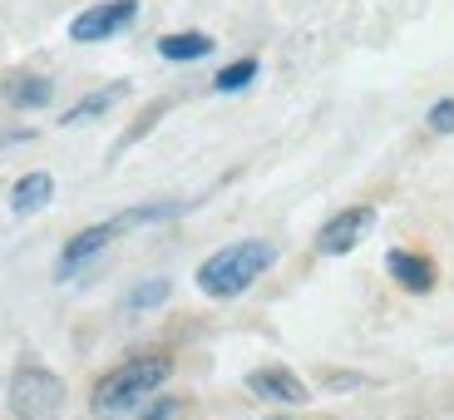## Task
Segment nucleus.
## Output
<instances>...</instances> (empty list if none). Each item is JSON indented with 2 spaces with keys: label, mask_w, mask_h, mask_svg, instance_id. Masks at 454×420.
Masks as SVG:
<instances>
[{
  "label": "nucleus",
  "mask_w": 454,
  "mask_h": 420,
  "mask_svg": "<svg viewBox=\"0 0 454 420\" xmlns=\"http://www.w3.org/2000/svg\"><path fill=\"white\" fill-rule=\"evenodd\" d=\"M326 386H336V391H351V386H361L356 376H326Z\"/></svg>",
  "instance_id": "nucleus-19"
},
{
  "label": "nucleus",
  "mask_w": 454,
  "mask_h": 420,
  "mask_svg": "<svg viewBox=\"0 0 454 420\" xmlns=\"http://www.w3.org/2000/svg\"><path fill=\"white\" fill-rule=\"evenodd\" d=\"M188 213L183 203H138V208H124L119 218H109L114 233H134V227H148V223H168V218Z\"/></svg>",
  "instance_id": "nucleus-13"
},
{
  "label": "nucleus",
  "mask_w": 454,
  "mask_h": 420,
  "mask_svg": "<svg viewBox=\"0 0 454 420\" xmlns=\"http://www.w3.org/2000/svg\"><path fill=\"white\" fill-rule=\"evenodd\" d=\"M386 273L395 277V287H405V292H415V297H425L434 282H440V267L415 248H390L386 252Z\"/></svg>",
  "instance_id": "nucleus-8"
},
{
  "label": "nucleus",
  "mask_w": 454,
  "mask_h": 420,
  "mask_svg": "<svg viewBox=\"0 0 454 420\" xmlns=\"http://www.w3.org/2000/svg\"><path fill=\"white\" fill-rule=\"evenodd\" d=\"M65 381H59L50 366L30 361L25 356L20 366L11 371V386H5V410H11L15 420H59L65 416Z\"/></svg>",
  "instance_id": "nucleus-3"
},
{
  "label": "nucleus",
  "mask_w": 454,
  "mask_h": 420,
  "mask_svg": "<svg viewBox=\"0 0 454 420\" xmlns=\"http://www.w3.org/2000/svg\"><path fill=\"white\" fill-rule=\"evenodd\" d=\"M371 227H375V208L371 203L340 208V213H331L326 223L317 227V252H321V258H346L351 248H361V242H365Z\"/></svg>",
  "instance_id": "nucleus-5"
},
{
  "label": "nucleus",
  "mask_w": 454,
  "mask_h": 420,
  "mask_svg": "<svg viewBox=\"0 0 454 420\" xmlns=\"http://www.w3.org/2000/svg\"><path fill=\"white\" fill-rule=\"evenodd\" d=\"M138 25V0H99L90 11H80L69 20V40L74 45H99V40H114Z\"/></svg>",
  "instance_id": "nucleus-4"
},
{
  "label": "nucleus",
  "mask_w": 454,
  "mask_h": 420,
  "mask_svg": "<svg viewBox=\"0 0 454 420\" xmlns=\"http://www.w3.org/2000/svg\"><path fill=\"white\" fill-rule=\"evenodd\" d=\"M425 119H430V129H434V134H454V99L430 104V114H425Z\"/></svg>",
  "instance_id": "nucleus-18"
},
{
  "label": "nucleus",
  "mask_w": 454,
  "mask_h": 420,
  "mask_svg": "<svg viewBox=\"0 0 454 420\" xmlns=\"http://www.w3.org/2000/svg\"><path fill=\"white\" fill-rule=\"evenodd\" d=\"M50 198H55V173L30 169V173H20V178H15V188H11V213L15 218H30V213H40Z\"/></svg>",
  "instance_id": "nucleus-9"
},
{
  "label": "nucleus",
  "mask_w": 454,
  "mask_h": 420,
  "mask_svg": "<svg viewBox=\"0 0 454 420\" xmlns=\"http://www.w3.org/2000/svg\"><path fill=\"white\" fill-rule=\"evenodd\" d=\"M124 90H129L124 80H114V84H104V90L84 94V99H74L65 114H59V124H65V129H74V124H84V119H99V114H109L114 104L124 99Z\"/></svg>",
  "instance_id": "nucleus-12"
},
{
  "label": "nucleus",
  "mask_w": 454,
  "mask_h": 420,
  "mask_svg": "<svg viewBox=\"0 0 454 420\" xmlns=\"http://www.w3.org/2000/svg\"><path fill=\"white\" fill-rule=\"evenodd\" d=\"M267 420H292V416H267Z\"/></svg>",
  "instance_id": "nucleus-20"
},
{
  "label": "nucleus",
  "mask_w": 454,
  "mask_h": 420,
  "mask_svg": "<svg viewBox=\"0 0 454 420\" xmlns=\"http://www.w3.org/2000/svg\"><path fill=\"white\" fill-rule=\"evenodd\" d=\"M0 99L11 104V109H45L55 99V84L45 75H11V80L0 84Z\"/></svg>",
  "instance_id": "nucleus-11"
},
{
  "label": "nucleus",
  "mask_w": 454,
  "mask_h": 420,
  "mask_svg": "<svg viewBox=\"0 0 454 420\" xmlns=\"http://www.w3.org/2000/svg\"><path fill=\"white\" fill-rule=\"evenodd\" d=\"M277 267V248L267 238H242V242H227V248H217L213 258L198 262V292L213 297V302H232V297H242L252 282H257L262 273H272Z\"/></svg>",
  "instance_id": "nucleus-2"
},
{
  "label": "nucleus",
  "mask_w": 454,
  "mask_h": 420,
  "mask_svg": "<svg viewBox=\"0 0 454 420\" xmlns=\"http://www.w3.org/2000/svg\"><path fill=\"white\" fill-rule=\"evenodd\" d=\"M168 292H173L168 277H144V282L124 297V312H153V307H163V302H168Z\"/></svg>",
  "instance_id": "nucleus-15"
},
{
  "label": "nucleus",
  "mask_w": 454,
  "mask_h": 420,
  "mask_svg": "<svg viewBox=\"0 0 454 420\" xmlns=\"http://www.w3.org/2000/svg\"><path fill=\"white\" fill-rule=\"evenodd\" d=\"M247 391L257 400H272V406H307L311 400V386L292 371V366H262V371H252Z\"/></svg>",
  "instance_id": "nucleus-6"
},
{
  "label": "nucleus",
  "mask_w": 454,
  "mask_h": 420,
  "mask_svg": "<svg viewBox=\"0 0 454 420\" xmlns=\"http://www.w3.org/2000/svg\"><path fill=\"white\" fill-rule=\"evenodd\" d=\"M159 59L168 65H198L203 55H213V35L203 30H173V35H159Z\"/></svg>",
  "instance_id": "nucleus-10"
},
{
  "label": "nucleus",
  "mask_w": 454,
  "mask_h": 420,
  "mask_svg": "<svg viewBox=\"0 0 454 420\" xmlns=\"http://www.w3.org/2000/svg\"><path fill=\"white\" fill-rule=\"evenodd\" d=\"M114 238H119V233H114V223H109V218H104V223H94V227H80V233H74V238L65 242V252H59L55 277H59V282H69L74 273H84V267H90V262L99 258V252L109 248Z\"/></svg>",
  "instance_id": "nucleus-7"
},
{
  "label": "nucleus",
  "mask_w": 454,
  "mask_h": 420,
  "mask_svg": "<svg viewBox=\"0 0 454 420\" xmlns=\"http://www.w3.org/2000/svg\"><path fill=\"white\" fill-rule=\"evenodd\" d=\"M257 55H242V59H232V65H223V69H217V75H213V90L217 94H238V90H247V84L252 80H257Z\"/></svg>",
  "instance_id": "nucleus-14"
},
{
  "label": "nucleus",
  "mask_w": 454,
  "mask_h": 420,
  "mask_svg": "<svg viewBox=\"0 0 454 420\" xmlns=\"http://www.w3.org/2000/svg\"><path fill=\"white\" fill-rule=\"evenodd\" d=\"M173 376V356L168 352H138L129 361H119L114 371H104L90 391V406L99 420H129L138 416L144 400H153L163 391V381Z\"/></svg>",
  "instance_id": "nucleus-1"
},
{
  "label": "nucleus",
  "mask_w": 454,
  "mask_h": 420,
  "mask_svg": "<svg viewBox=\"0 0 454 420\" xmlns=\"http://www.w3.org/2000/svg\"><path fill=\"white\" fill-rule=\"evenodd\" d=\"M163 114H168V104H163V99H159V104H148V109H144V114H138V124H134V129H129V134H124V139H119V144H114V154H124V148H129V144H138V139H144V134H148V129L159 124Z\"/></svg>",
  "instance_id": "nucleus-16"
},
{
  "label": "nucleus",
  "mask_w": 454,
  "mask_h": 420,
  "mask_svg": "<svg viewBox=\"0 0 454 420\" xmlns=\"http://www.w3.org/2000/svg\"><path fill=\"white\" fill-rule=\"evenodd\" d=\"M178 416H183V400L178 396H153V400L138 406L134 420H178Z\"/></svg>",
  "instance_id": "nucleus-17"
}]
</instances>
